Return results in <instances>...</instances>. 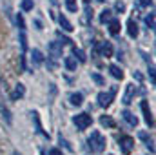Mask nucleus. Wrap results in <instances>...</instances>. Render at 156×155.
Listing matches in <instances>:
<instances>
[{"label": "nucleus", "mask_w": 156, "mask_h": 155, "mask_svg": "<svg viewBox=\"0 0 156 155\" xmlns=\"http://www.w3.org/2000/svg\"><path fill=\"white\" fill-rule=\"evenodd\" d=\"M87 146L93 153H102L105 150V137L100 131H91V135L87 137Z\"/></svg>", "instance_id": "f257e3e1"}, {"label": "nucleus", "mask_w": 156, "mask_h": 155, "mask_svg": "<svg viewBox=\"0 0 156 155\" xmlns=\"http://www.w3.org/2000/svg\"><path fill=\"white\" fill-rule=\"evenodd\" d=\"M116 89H118L116 86H113L109 91H100L98 97H96L98 106H100V108H109L111 102H113V99H115V95H116Z\"/></svg>", "instance_id": "f03ea898"}, {"label": "nucleus", "mask_w": 156, "mask_h": 155, "mask_svg": "<svg viewBox=\"0 0 156 155\" xmlns=\"http://www.w3.org/2000/svg\"><path fill=\"white\" fill-rule=\"evenodd\" d=\"M73 122H75L76 130L83 131V130H87V128L93 124V117L89 115V113H78V115L73 117Z\"/></svg>", "instance_id": "7ed1b4c3"}, {"label": "nucleus", "mask_w": 156, "mask_h": 155, "mask_svg": "<svg viewBox=\"0 0 156 155\" xmlns=\"http://www.w3.org/2000/svg\"><path fill=\"white\" fill-rule=\"evenodd\" d=\"M118 146H120L123 155H129L133 152V148H134V139L131 135H120L118 137Z\"/></svg>", "instance_id": "20e7f679"}, {"label": "nucleus", "mask_w": 156, "mask_h": 155, "mask_svg": "<svg viewBox=\"0 0 156 155\" xmlns=\"http://www.w3.org/2000/svg\"><path fill=\"white\" fill-rule=\"evenodd\" d=\"M94 53H98V55L109 59V57H113V44H111L109 40H104V42H100V44H94Z\"/></svg>", "instance_id": "39448f33"}, {"label": "nucleus", "mask_w": 156, "mask_h": 155, "mask_svg": "<svg viewBox=\"0 0 156 155\" xmlns=\"http://www.w3.org/2000/svg\"><path fill=\"white\" fill-rule=\"evenodd\" d=\"M140 110H142V113H144V119H145L147 126L153 128V126H154V119H153V112H151V108H149V102H147V100H142V102H140Z\"/></svg>", "instance_id": "423d86ee"}, {"label": "nucleus", "mask_w": 156, "mask_h": 155, "mask_svg": "<svg viewBox=\"0 0 156 155\" xmlns=\"http://www.w3.org/2000/svg\"><path fill=\"white\" fill-rule=\"evenodd\" d=\"M136 93H138V88H136L134 84H127V86H125V93H123V97H122V102H123L125 106H129V104L133 102V99H134Z\"/></svg>", "instance_id": "0eeeda50"}, {"label": "nucleus", "mask_w": 156, "mask_h": 155, "mask_svg": "<svg viewBox=\"0 0 156 155\" xmlns=\"http://www.w3.org/2000/svg\"><path fill=\"white\" fill-rule=\"evenodd\" d=\"M122 119H123L131 128H136V126H138V117L134 115V113H131L129 110H123V112H122Z\"/></svg>", "instance_id": "6e6552de"}, {"label": "nucleus", "mask_w": 156, "mask_h": 155, "mask_svg": "<svg viewBox=\"0 0 156 155\" xmlns=\"http://www.w3.org/2000/svg\"><path fill=\"white\" fill-rule=\"evenodd\" d=\"M24 95H26V86L18 82V84L15 86V89L11 91V95H9V97H11V100H20Z\"/></svg>", "instance_id": "1a4fd4ad"}, {"label": "nucleus", "mask_w": 156, "mask_h": 155, "mask_svg": "<svg viewBox=\"0 0 156 155\" xmlns=\"http://www.w3.org/2000/svg\"><path fill=\"white\" fill-rule=\"evenodd\" d=\"M49 55L53 57V59H60L62 57V44L60 42H51L49 44Z\"/></svg>", "instance_id": "9d476101"}, {"label": "nucleus", "mask_w": 156, "mask_h": 155, "mask_svg": "<svg viewBox=\"0 0 156 155\" xmlns=\"http://www.w3.org/2000/svg\"><path fill=\"white\" fill-rule=\"evenodd\" d=\"M31 64L33 66H42L44 64V53L40 49H33L31 51Z\"/></svg>", "instance_id": "9b49d317"}, {"label": "nucleus", "mask_w": 156, "mask_h": 155, "mask_svg": "<svg viewBox=\"0 0 156 155\" xmlns=\"http://www.w3.org/2000/svg\"><path fill=\"white\" fill-rule=\"evenodd\" d=\"M127 33H129V37H131V39H136V37H138V33H140V31H138V24H136L133 18H129V20H127Z\"/></svg>", "instance_id": "f8f14e48"}, {"label": "nucleus", "mask_w": 156, "mask_h": 155, "mask_svg": "<svg viewBox=\"0 0 156 155\" xmlns=\"http://www.w3.org/2000/svg\"><path fill=\"white\" fill-rule=\"evenodd\" d=\"M107 24H109V33H111L113 37H118V35H120V28H122V26H120V20H118V18H111Z\"/></svg>", "instance_id": "ddd939ff"}, {"label": "nucleus", "mask_w": 156, "mask_h": 155, "mask_svg": "<svg viewBox=\"0 0 156 155\" xmlns=\"http://www.w3.org/2000/svg\"><path fill=\"white\" fill-rule=\"evenodd\" d=\"M76 66H78V60L75 57H66L64 59V68L67 71H76Z\"/></svg>", "instance_id": "4468645a"}, {"label": "nucleus", "mask_w": 156, "mask_h": 155, "mask_svg": "<svg viewBox=\"0 0 156 155\" xmlns=\"http://www.w3.org/2000/svg\"><path fill=\"white\" fill-rule=\"evenodd\" d=\"M82 102H83V95H82L80 91L69 95V104H71V106H82Z\"/></svg>", "instance_id": "2eb2a0df"}, {"label": "nucleus", "mask_w": 156, "mask_h": 155, "mask_svg": "<svg viewBox=\"0 0 156 155\" xmlns=\"http://www.w3.org/2000/svg\"><path fill=\"white\" fill-rule=\"evenodd\" d=\"M109 73H111V77H115L116 80H122L123 78V71H122V68L116 66V64H111L109 66Z\"/></svg>", "instance_id": "dca6fc26"}, {"label": "nucleus", "mask_w": 156, "mask_h": 155, "mask_svg": "<svg viewBox=\"0 0 156 155\" xmlns=\"http://www.w3.org/2000/svg\"><path fill=\"white\" fill-rule=\"evenodd\" d=\"M58 22H60L62 29H64V31H67V33H71V31L75 29V28H73V24H71V22H69V20H67L64 15H60V17H58Z\"/></svg>", "instance_id": "f3484780"}, {"label": "nucleus", "mask_w": 156, "mask_h": 155, "mask_svg": "<svg viewBox=\"0 0 156 155\" xmlns=\"http://www.w3.org/2000/svg\"><path fill=\"white\" fill-rule=\"evenodd\" d=\"M138 137H140V139L145 142V146H147L151 152H154V144H153V139H151V137H149L145 131H138Z\"/></svg>", "instance_id": "a211bd4d"}, {"label": "nucleus", "mask_w": 156, "mask_h": 155, "mask_svg": "<svg viewBox=\"0 0 156 155\" xmlns=\"http://www.w3.org/2000/svg\"><path fill=\"white\" fill-rule=\"evenodd\" d=\"M33 115V120H35V126H37V133H40V135H44L45 139H49V133H45L44 130H42V124H40V119H38V113L37 112H33L31 113Z\"/></svg>", "instance_id": "6ab92c4d"}, {"label": "nucleus", "mask_w": 156, "mask_h": 155, "mask_svg": "<svg viewBox=\"0 0 156 155\" xmlns=\"http://www.w3.org/2000/svg\"><path fill=\"white\" fill-rule=\"evenodd\" d=\"M100 124H102L104 128H115V126H116V122L113 120V117H109V115L100 117Z\"/></svg>", "instance_id": "aec40b11"}, {"label": "nucleus", "mask_w": 156, "mask_h": 155, "mask_svg": "<svg viewBox=\"0 0 156 155\" xmlns=\"http://www.w3.org/2000/svg\"><path fill=\"white\" fill-rule=\"evenodd\" d=\"M73 57L76 59L78 62H82V64H83V62L87 60V57H85V53H83V51H82L80 47H73Z\"/></svg>", "instance_id": "412c9836"}, {"label": "nucleus", "mask_w": 156, "mask_h": 155, "mask_svg": "<svg viewBox=\"0 0 156 155\" xmlns=\"http://www.w3.org/2000/svg\"><path fill=\"white\" fill-rule=\"evenodd\" d=\"M111 18H113V11H111V9H104V11L100 13V22H102V24H107Z\"/></svg>", "instance_id": "4be33fe9"}, {"label": "nucleus", "mask_w": 156, "mask_h": 155, "mask_svg": "<svg viewBox=\"0 0 156 155\" xmlns=\"http://www.w3.org/2000/svg\"><path fill=\"white\" fill-rule=\"evenodd\" d=\"M20 47H22V53H26V49H27V37H26V29H20Z\"/></svg>", "instance_id": "5701e85b"}, {"label": "nucleus", "mask_w": 156, "mask_h": 155, "mask_svg": "<svg viewBox=\"0 0 156 155\" xmlns=\"http://www.w3.org/2000/svg\"><path fill=\"white\" fill-rule=\"evenodd\" d=\"M66 7L71 13H76L78 11V0H66Z\"/></svg>", "instance_id": "b1692460"}, {"label": "nucleus", "mask_w": 156, "mask_h": 155, "mask_svg": "<svg viewBox=\"0 0 156 155\" xmlns=\"http://www.w3.org/2000/svg\"><path fill=\"white\" fill-rule=\"evenodd\" d=\"M33 7H35L33 0H22V4H20V9L22 11H33Z\"/></svg>", "instance_id": "393cba45"}, {"label": "nucleus", "mask_w": 156, "mask_h": 155, "mask_svg": "<svg viewBox=\"0 0 156 155\" xmlns=\"http://www.w3.org/2000/svg\"><path fill=\"white\" fill-rule=\"evenodd\" d=\"M145 24H147V28H149L151 31H154V13H149V15L145 17Z\"/></svg>", "instance_id": "a878e982"}, {"label": "nucleus", "mask_w": 156, "mask_h": 155, "mask_svg": "<svg viewBox=\"0 0 156 155\" xmlns=\"http://www.w3.org/2000/svg\"><path fill=\"white\" fill-rule=\"evenodd\" d=\"M91 78H93L98 86H105V78L102 77V75H98V73H91Z\"/></svg>", "instance_id": "bb28decb"}, {"label": "nucleus", "mask_w": 156, "mask_h": 155, "mask_svg": "<svg viewBox=\"0 0 156 155\" xmlns=\"http://www.w3.org/2000/svg\"><path fill=\"white\" fill-rule=\"evenodd\" d=\"M16 24H18V29H26V22H24L22 13H18V15H16Z\"/></svg>", "instance_id": "cd10ccee"}, {"label": "nucleus", "mask_w": 156, "mask_h": 155, "mask_svg": "<svg viewBox=\"0 0 156 155\" xmlns=\"http://www.w3.org/2000/svg\"><path fill=\"white\" fill-rule=\"evenodd\" d=\"M0 113H4L7 124H11V113H9V110H7V108H2V106H0Z\"/></svg>", "instance_id": "c85d7f7f"}, {"label": "nucleus", "mask_w": 156, "mask_h": 155, "mask_svg": "<svg viewBox=\"0 0 156 155\" xmlns=\"http://www.w3.org/2000/svg\"><path fill=\"white\" fill-rule=\"evenodd\" d=\"M56 37L60 39V44H71V42H73L69 37H64V35H62V31H58V33H56Z\"/></svg>", "instance_id": "c756f323"}, {"label": "nucleus", "mask_w": 156, "mask_h": 155, "mask_svg": "<svg viewBox=\"0 0 156 155\" xmlns=\"http://www.w3.org/2000/svg\"><path fill=\"white\" fill-rule=\"evenodd\" d=\"M115 11H116V13H123V11H125V4L118 0L116 4H115Z\"/></svg>", "instance_id": "7c9ffc66"}, {"label": "nucleus", "mask_w": 156, "mask_h": 155, "mask_svg": "<svg viewBox=\"0 0 156 155\" xmlns=\"http://www.w3.org/2000/svg\"><path fill=\"white\" fill-rule=\"evenodd\" d=\"M153 2H154V0H138V4H140V6H144V7L153 6Z\"/></svg>", "instance_id": "2f4dec72"}, {"label": "nucleus", "mask_w": 156, "mask_h": 155, "mask_svg": "<svg viewBox=\"0 0 156 155\" xmlns=\"http://www.w3.org/2000/svg\"><path fill=\"white\" fill-rule=\"evenodd\" d=\"M47 155H62V150H58V148H51V150L47 152Z\"/></svg>", "instance_id": "473e14b6"}, {"label": "nucleus", "mask_w": 156, "mask_h": 155, "mask_svg": "<svg viewBox=\"0 0 156 155\" xmlns=\"http://www.w3.org/2000/svg\"><path fill=\"white\" fill-rule=\"evenodd\" d=\"M149 77H151V84H154V68H149Z\"/></svg>", "instance_id": "72a5a7b5"}, {"label": "nucleus", "mask_w": 156, "mask_h": 155, "mask_svg": "<svg viewBox=\"0 0 156 155\" xmlns=\"http://www.w3.org/2000/svg\"><path fill=\"white\" fill-rule=\"evenodd\" d=\"M133 75H134V78H136V80H138V82H142V80H144V77H142V75H140V73H138V71H136V73H133Z\"/></svg>", "instance_id": "f704fd0d"}, {"label": "nucleus", "mask_w": 156, "mask_h": 155, "mask_svg": "<svg viewBox=\"0 0 156 155\" xmlns=\"http://www.w3.org/2000/svg\"><path fill=\"white\" fill-rule=\"evenodd\" d=\"M35 26H37V29H42V24H40V20H35Z\"/></svg>", "instance_id": "c9c22d12"}, {"label": "nucleus", "mask_w": 156, "mask_h": 155, "mask_svg": "<svg viewBox=\"0 0 156 155\" xmlns=\"http://www.w3.org/2000/svg\"><path fill=\"white\" fill-rule=\"evenodd\" d=\"M98 2H104V0H98Z\"/></svg>", "instance_id": "e433bc0d"}]
</instances>
